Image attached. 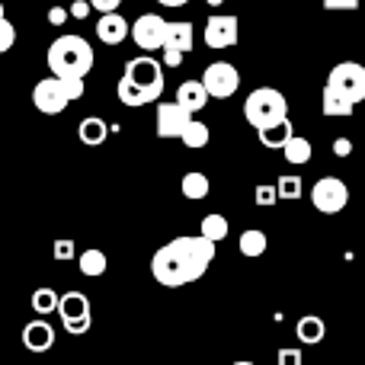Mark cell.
Segmentation results:
<instances>
[{
	"mask_svg": "<svg viewBox=\"0 0 365 365\" xmlns=\"http://www.w3.org/2000/svg\"><path fill=\"white\" fill-rule=\"evenodd\" d=\"M58 81V77H55ZM58 87H61V93L68 96V103H74V100H81L83 96V81L81 77H61V81H58Z\"/></svg>",
	"mask_w": 365,
	"mask_h": 365,
	"instance_id": "4dcf8cb0",
	"label": "cell"
},
{
	"mask_svg": "<svg viewBox=\"0 0 365 365\" xmlns=\"http://www.w3.org/2000/svg\"><path fill=\"white\" fill-rule=\"evenodd\" d=\"M359 0H324V10H356Z\"/></svg>",
	"mask_w": 365,
	"mask_h": 365,
	"instance_id": "8d00e7d4",
	"label": "cell"
},
{
	"mask_svg": "<svg viewBox=\"0 0 365 365\" xmlns=\"http://www.w3.org/2000/svg\"><path fill=\"white\" fill-rule=\"evenodd\" d=\"M215 259V244H208L199 234H182L160 247L151 257V276L164 289H180V285L199 282L208 272Z\"/></svg>",
	"mask_w": 365,
	"mask_h": 365,
	"instance_id": "6da1fadb",
	"label": "cell"
},
{
	"mask_svg": "<svg viewBox=\"0 0 365 365\" xmlns=\"http://www.w3.org/2000/svg\"><path fill=\"white\" fill-rule=\"evenodd\" d=\"M96 38L103 45H119L128 38V19L119 13H106V16L96 19Z\"/></svg>",
	"mask_w": 365,
	"mask_h": 365,
	"instance_id": "9a60e30c",
	"label": "cell"
},
{
	"mask_svg": "<svg viewBox=\"0 0 365 365\" xmlns=\"http://www.w3.org/2000/svg\"><path fill=\"white\" fill-rule=\"evenodd\" d=\"M231 365H257V362H247V359H237V362H231Z\"/></svg>",
	"mask_w": 365,
	"mask_h": 365,
	"instance_id": "7bdbcfd3",
	"label": "cell"
},
{
	"mask_svg": "<svg viewBox=\"0 0 365 365\" xmlns=\"http://www.w3.org/2000/svg\"><path fill=\"white\" fill-rule=\"evenodd\" d=\"M311 205L321 215H336L349 205V186L336 177H321L311 186Z\"/></svg>",
	"mask_w": 365,
	"mask_h": 365,
	"instance_id": "ba28073f",
	"label": "cell"
},
{
	"mask_svg": "<svg viewBox=\"0 0 365 365\" xmlns=\"http://www.w3.org/2000/svg\"><path fill=\"white\" fill-rule=\"evenodd\" d=\"M321 109H324V115H353V103H346V100H340V96H334V93H327L324 90V96H321Z\"/></svg>",
	"mask_w": 365,
	"mask_h": 365,
	"instance_id": "4316f807",
	"label": "cell"
},
{
	"mask_svg": "<svg viewBox=\"0 0 365 365\" xmlns=\"http://www.w3.org/2000/svg\"><path fill=\"white\" fill-rule=\"evenodd\" d=\"M122 81H128L132 87L145 90V93L151 96L154 103L164 96V68H160V61H154V58H148V55L132 58V61L125 64V74H122Z\"/></svg>",
	"mask_w": 365,
	"mask_h": 365,
	"instance_id": "5b68a950",
	"label": "cell"
},
{
	"mask_svg": "<svg viewBox=\"0 0 365 365\" xmlns=\"http://www.w3.org/2000/svg\"><path fill=\"white\" fill-rule=\"evenodd\" d=\"M266 247H269V237H266L259 227H247L244 234H240V240H237V250L244 253V257H263L266 253Z\"/></svg>",
	"mask_w": 365,
	"mask_h": 365,
	"instance_id": "7402d4cb",
	"label": "cell"
},
{
	"mask_svg": "<svg viewBox=\"0 0 365 365\" xmlns=\"http://www.w3.org/2000/svg\"><path fill=\"white\" fill-rule=\"evenodd\" d=\"M199 83H202V90H205V96H212V100H227V96L237 93L240 74L231 61H212Z\"/></svg>",
	"mask_w": 365,
	"mask_h": 365,
	"instance_id": "52a82bcc",
	"label": "cell"
},
{
	"mask_svg": "<svg viewBox=\"0 0 365 365\" xmlns=\"http://www.w3.org/2000/svg\"><path fill=\"white\" fill-rule=\"evenodd\" d=\"M244 119L257 132L259 128H269L276 122L289 119V103H285V96L276 87H257L244 103Z\"/></svg>",
	"mask_w": 365,
	"mask_h": 365,
	"instance_id": "3957f363",
	"label": "cell"
},
{
	"mask_svg": "<svg viewBox=\"0 0 365 365\" xmlns=\"http://www.w3.org/2000/svg\"><path fill=\"white\" fill-rule=\"evenodd\" d=\"M77 138H81L87 148H100L103 141L109 138V128L100 115H90V119H83L81 125H77Z\"/></svg>",
	"mask_w": 365,
	"mask_h": 365,
	"instance_id": "ac0fdd59",
	"label": "cell"
},
{
	"mask_svg": "<svg viewBox=\"0 0 365 365\" xmlns=\"http://www.w3.org/2000/svg\"><path fill=\"white\" fill-rule=\"evenodd\" d=\"M292 135H295L292 122L282 119V122H276V125H269V128H259L257 138H259V145L263 148H279V151H282V145L292 138Z\"/></svg>",
	"mask_w": 365,
	"mask_h": 365,
	"instance_id": "ffe728a7",
	"label": "cell"
},
{
	"mask_svg": "<svg viewBox=\"0 0 365 365\" xmlns=\"http://www.w3.org/2000/svg\"><path fill=\"white\" fill-rule=\"evenodd\" d=\"M58 317H61L64 330L74 336L87 334L90 324H93V314H90V298L83 295V292H64V295H58Z\"/></svg>",
	"mask_w": 365,
	"mask_h": 365,
	"instance_id": "8992f818",
	"label": "cell"
},
{
	"mask_svg": "<svg viewBox=\"0 0 365 365\" xmlns=\"http://www.w3.org/2000/svg\"><path fill=\"white\" fill-rule=\"evenodd\" d=\"M58 308V292L55 289H36L32 292V311L36 314H51Z\"/></svg>",
	"mask_w": 365,
	"mask_h": 365,
	"instance_id": "83f0119b",
	"label": "cell"
},
{
	"mask_svg": "<svg viewBox=\"0 0 365 365\" xmlns=\"http://www.w3.org/2000/svg\"><path fill=\"white\" fill-rule=\"evenodd\" d=\"M13 45H16V26H13L10 19H0V55L10 51Z\"/></svg>",
	"mask_w": 365,
	"mask_h": 365,
	"instance_id": "1f68e13d",
	"label": "cell"
},
{
	"mask_svg": "<svg viewBox=\"0 0 365 365\" xmlns=\"http://www.w3.org/2000/svg\"><path fill=\"white\" fill-rule=\"evenodd\" d=\"M0 19H6V10H4V4H0Z\"/></svg>",
	"mask_w": 365,
	"mask_h": 365,
	"instance_id": "ee69618b",
	"label": "cell"
},
{
	"mask_svg": "<svg viewBox=\"0 0 365 365\" xmlns=\"http://www.w3.org/2000/svg\"><path fill=\"white\" fill-rule=\"evenodd\" d=\"M205 4H208V6H221V4H225V0H205Z\"/></svg>",
	"mask_w": 365,
	"mask_h": 365,
	"instance_id": "b9f144b4",
	"label": "cell"
},
{
	"mask_svg": "<svg viewBox=\"0 0 365 365\" xmlns=\"http://www.w3.org/2000/svg\"><path fill=\"white\" fill-rule=\"evenodd\" d=\"M180 189H182V195H186V199L199 202V199H205V195H208L212 182H208L205 173H186V177H182V182H180Z\"/></svg>",
	"mask_w": 365,
	"mask_h": 365,
	"instance_id": "cb8c5ba5",
	"label": "cell"
},
{
	"mask_svg": "<svg viewBox=\"0 0 365 365\" xmlns=\"http://www.w3.org/2000/svg\"><path fill=\"white\" fill-rule=\"evenodd\" d=\"M276 195L279 199H298L302 195V177L298 173H282L276 182Z\"/></svg>",
	"mask_w": 365,
	"mask_h": 365,
	"instance_id": "f1b7e54d",
	"label": "cell"
},
{
	"mask_svg": "<svg viewBox=\"0 0 365 365\" xmlns=\"http://www.w3.org/2000/svg\"><path fill=\"white\" fill-rule=\"evenodd\" d=\"M158 135L160 138H180L186 132V125L192 122V115L186 109H180L177 103H158Z\"/></svg>",
	"mask_w": 365,
	"mask_h": 365,
	"instance_id": "7c38bea8",
	"label": "cell"
},
{
	"mask_svg": "<svg viewBox=\"0 0 365 365\" xmlns=\"http://www.w3.org/2000/svg\"><path fill=\"white\" fill-rule=\"evenodd\" d=\"M90 10H100V16H106V13H119L122 0H87Z\"/></svg>",
	"mask_w": 365,
	"mask_h": 365,
	"instance_id": "e575fe53",
	"label": "cell"
},
{
	"mask_svg": "<svg viewBox=\"0 0 365 365\" xmlns=\"http://www.w3.org/2000/svg\"><path fill=\"white\" fill-rule=\"evenodd\" d=\"M208 135H212V132H208L205 122H195V119H192V122L186 125V132L180 135V141H182L186 148H205V145H208Z\"/></svg>",
	"mask_w": 365,
	"mask_h": 365,
	"instance_id": "484cf974",
	"label": "cell"
},
{
	"mask_svg": "<svg viewBox=\"0 0 365 365\" xmlns=\"http://www.w3.org/2000/svg\"><path fill=\"white\" fill-rule=\"evenodd\" d=\"M324 90L356 106V103L365 100V68H362L359 61H340V64H334V71L327 74V83H324Z\"/></svg>",
	"mask_w": 365,
	"mask_h": 365,
	"instance_id": "277c9868",
	"label": "cell"
},
{
	"mask_svg": "<svg viewBox=\"0 0 365 365\" xmlns=\"http://www.w3.org/2000/svg\"><path fill=\"white\" fill-rule=\"evenodd\" d=\"M227 234H231V225H227L225 215L212 212V215H205V218H202V225H199V237H205L208 244L218 247V240H225Z\"/></svg>",
	"mask_w": 365,
	"mask_h": 365,
	"instance_id": "d6986e66",
	"label": "cell"
},
{
	"mask_svg": "<svg viewBox=\"0 0 365 365\" xmlns=\"http://www.w3.org/2000/svg\"><path fill=\"white\" fill-rule=\"evenodd\" d=\"M180 61H182V55H177V51H164V64H167V68H177Z\"/></svg>",
	"mask_w": 365,
	"mask_h": 365,
	"instance_id": "ab89813d",
	"label": "cell"
},
{
	"mask_svg": "<svg viewBox=\"0 0 365 365\" xmlns=\"http://www.w3.org/2000/svg\"><path fill=\"white\" fill-rule=\"evenodd\" d=\"M192 42H195V29L192 23H167L164 26V45L160 51H177V55H189L192 51Z\"/></svg>",
	"mask_w": 365,
	"mask_h": 365,
	"instance_id": "5bb4252c",
	"label": "cell"
},
{
	"mask_svg": "<svg viewBox=\"0 0 365 365\" xmlns=\"http://www.w3.org/2000/svg\"><path fill=\"white\" fill-rule=\"evenodd\" d=\"M77 266H81L83 276H103V272L109 269V259L103 250H81L77 253Z\"/></svg>",
	"mask_w": 365,
	"mask_h": 365,
	"instance_id": "603a6c76",
	"label": "cell"
},
{
	"mask_svg": "<svg viewBox=\"0 0 365 365\" xmlns=\"http://www.w3.org/2000/svg\"><path fill=\"white\" fill-rule=\"evenodd\" d=\"M295 336L304 346H317V343L327 336V324L317 314H304V317H298V324H295Z\"/></svg>",
	"mask_w": 365,
	"mask_h": 365,
	"instance_id": "e0dca14e",
	"label": "cell"
},
{
	"mask_svg": "<svg viewBox=\"0 0 365 365\" xmlns=\"http://www.w3.org/2000/svg\"><path fill=\"white\" fill-rule=\"evenodd\" d=\"M48 23L51 26H64V23H68V6H51V10H48Z\"/></svg>",
	"mask_w": 365,
	"mask_h": 365,
	"instance_id": "74e56055",
	"label": "cell"
},
{
	"mask_svg": "<svg viewBox=\"0 0 365 365\" xmlns=\"http://www.w3.org/2000/svg\"><path fill=\"white\" fill-rule=\"evenodd\" d=\"M173 103L192 115V113H199V109L208 106V96H205V90H202L199 81H182L177 87V100H173Z\"/></svg>",
	"mask_w": 365,
	"mask_h": 365,
	"instance_id": "2e32d148",
	"label": "cell"
},
{
	"mask_svg": "<svg viewBox=\"0 0 365 365\" xmlns=\"http://www.w3.org/2000/svg\"><path fill=\"white\" fill-rule=\"evenodd\" d=\"M276 365H304L302 359V349H279V356H276Z\"/></svg>",
	"mask_w": 365,
	"mask_h": 365,
	"instance_id": "836d02e7",
	"label": "cell"
},
{
	"mask_svg": "<svg viewBox=\"0 0 365 365\" xmlns=\"http://www.w3.org/2000/svg\"><path fill=\"white\" fill-rule=\"evenodd\" d=\"M23 346L29 349V353H48V349L55 346V327H51L48 321H42V317L29 321L23 327Z\"/></svg>",
	"mask_w": 365,
	"mask_h": 365,
	"instance_id": "4fadbf2b",
	"label": "cell"
},
{
	"mask_svg": "<svg viewBox=\"0 0 365 365\" xmlns=\"http://www.w3.org/2000/svg\"><path fill=\"white\" fill-rule=\"evenodd\" d=\"M237 42V16H227V13H218L205 23V45L208 48H231Z\"/></svg>",
	"mask_w": 365,
	"mask_h": 365,
	"instance_id": "8fae6325",
	"label": "cell"
},
{
	"mask_svg": "<svg viewBox=\"0 0 365 365\" xmlns=\"http://www.w3.org/2000/svg\"><path fill=\"white\" fill-rule=\"evenodd\" d=\"M90 16V4L87 0H74V4L68 6V19H87Z\"/></svg>",
	"mask_w": 365,
	"mask_h": 365,
	"instance_id": "d590c367",
	"label": "cell"
},
{
	"mask_svg": "<svg viewBox=\"0 0 365 365\" xmlns=\"http://www.w3.org/2000/svg\"><path fill=\"white\" fill-rule=\"evenodd\" d=\"M253 202H257L259 208H272L279 202V195H276V186L272 182H259L257 189H253Z\"/></svg>",
	"mask_w": 365,
	"mask_h": 365,
	"instance_id": "f546056e",
	"label": "cell"
},
{
	"mask_svg": "<svg viewBox=\"0 0 365 365\" xmlns=\"http://www.w3.org/2000/svg\"><path fill=\"white\" fill-rule=\"evenodd\" d=\"M160 6H182V4H189V0H158Z\"/></svg>",
	"mask_w": 365,
	"mask_h": 365,
	"instance_id": "60d3db41",
	"label": "cell"
},
{
	"mask_svg": "<svg viewBox=\"0 0 365 365\" xmlns=\"http://www.w3.org/2000/svg\"><path fill=\"white\" fill-rule=\"evenodd\" d=\"M334 154H336V158H349V154H353V141H349V138H336L334 141Z\"/></svg>",
	"mask_w": 365,
	"mask_h": 365,
	"instance_id": "f35d334b",
	"label": "cell"
},
{
	"mask_svg": "<svg viewBox=\"0 0 365 365\" xmlns=\"http://www.w3.org/2000/svg\"><path fill=\"white\" fill-rule=\"evenodd\" d=\"M311 154H314V148H311V141L302 138V135H292V138L282 145V158L289 160V164H295V167H304V164H308Z\"/></svg>",
	"mask_w": 365,
	"mask_h": 365,
	"instance_id": "44dd1931",
	"label": "cell"
},
{
	"mask_svg": "<svg viewBox=\"0 0 365 365\" xmlns=\"http://www.w3.org/2000/svg\"><path fill=\"white\" fill-rule=\"evenodd\" d=\"M51 253H55V259L68 263V259H74V257H77V247H74V240H71V237H61V240H55Z\"/></svg>",
	"mask_w": 365,
	"mask_h": 365,
	"instance_id": "d6a6232c",
	"label": "cell"
},
{
	"mask_svg": "<svg viewBox=\"0 0 365 365\" xmlns=\"http://www.w3.org/2000/svg\"><path fill=\"white\" fill-rule=\"evenodd\" d=\"M115 96L122 100V106H148V103H154L151 96L145 93V90L132 87L128 81H119V87H115Z\"/></svg>",
	"mask_w": 365,
	"mask_h": 365,
	"instance_id": "d4e9b609",
	"label": "cell"
},
{
	"mask_svg": "<svg viewBox=\"0 0 365 365\" xmlns=\"http://www.w3.org/2000/svg\"><path fill=\"white\" fill-rule=\"evenodd\" d=\"M32 103H36V109L38 113H45V115H61L64 109L71 106L55 77H42V81L32 87Z\"/></svg>",
	"mask_w": 365,
	"mask_h": 365,
	"instance_id": "30bf717a",
	"label": "cell"
},
{
	"mask_svg": "<svg viewBox=\"0 0 365 365\" xmlns=\"http://www.w3.org/2000/svg\"><path fill=\"white\" fill-rule=\"evenodd\" d=\"M164 26L167 19L158 13H145V16L135 19V26H128V36L135 38V45L145 51H158L164 45Z\"/></svg>",
	"mask_w": 365,
	"mask_h": 365,
	"instance_id": "9c48e42d",
	"label": "cell"
},
{
	"mask_svg": "<svg viewBox=\"0 0 365 365\" xmlns=\"http://www.w3.org/2000/svg\"><path fill=\"white\" fill-rule=\"evenodd\" d=\"M45 61H48V71L51 77H87L90 71H93V45L87 42L83 36H58L55 42L48 45V55H45Z\"/></svg>",
	"mask_w": 365,
	"mask_h": 365,
	"instance_id": "7a4b0ae2",
	"label": "cell"
}]
</instances>
